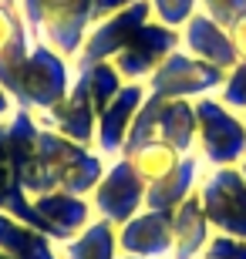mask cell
Instances as JSON below:
<instances>
[{"label": "cell", "mask_w": 246, "mask_h": 259, "mask_svg": "<svg viewBox=\"0 0 246 259\" xmlns=\"http://www.w3.org/2000/svg\"><path fill=\"white\" fill-rule=\"evenodd\" d=\"M162 105H165V98L145 95L142 108H138V115H135L132 128H128V138H125L122 155H132L135 148H142V145L159 142V115H162Z\"/></svg>", "instance_id": "obj_24"}, {"label": "cell", "mask_w": 246, "mask_h": 259, "mask_svg": "<svg viewBox=\"0 0 246 259\" xmlns=\"http://www.w3.org/2000/svg\"><path fill=\"white\" fill-rule=\"evenodd\" d=\"M88 199H91L95 219H104L115 229H122L132 215H138L145 209V182L138 179L132 162L125 155H118V158H108L101 182L95 185V192Z\"/></svg>", "instance_id": "obj_6"}, {"label": "cell", "mask_w": 246, "mask_h": 259, "mask_svg": "<svg viewBox=\"0 0 246 259\" xmlns=\"http://www.w3.org/2000/svg\"><path fill=\"white\" fill-rule=\"evenodd\" d=\"M75 84V64L61 58L48 40L24 27L0 48V88L20 111L41 115L54 108Z\"/></svg>", "instance_id": "obj_1"}, {"label": "cell", "mask_w": 246, "mask_h": 259, "mask_svg": "<svg viewBox=\"0 0 246 259\" xmlns=\"http://www.w3.org/2000/svg\"><path fill=\"white\" fill-rule=\"evenodd\" d=\"M38 121L44 128H51V132L64 135L67 142H78V145H91L95 148V132H98V111L95 105H91V98H88V91L81 84H71V91H67L61 101H57L54 108H48V111H41Z\"/></svg>", "instance_id": "obj_13"}, {"label": "cell", "mask_w": 246, "mask_h": 259, "mask_svg": "<svg viewBox=\"0 0 246 259\" xmlns=\"http://www.w3.org/2000/svg\"><path fill=\"white\" fill-rule=\"evenodd\" d=\"M199 202L209 215L213 232L246 239V179L239 165L213 168L199 182Z\"/></svg>", "instance_id": "obj_4"}, {"label": "cell", "mask_w": 246, "mask_h": 259, "mask_svg": "<svg viewBox=\"0 0 246 259\" xmlns=\"http://www.w3.org/2000/svg\"><path fill=\"white\" fill-rule=\"evenodd\" d=\"M34 209L44 219V229H48V239L54 246L75 239L78 232H85V226L95 222V209H91V199L85 195H71L61 192V189H51V192L34 195Z\"/></svg>", "instance_id": "obj_9"}, {"label": "cell", "mask_w": 246, "mask_h": 259, "mask_svg": "<svg viewBox=\"0 0 246 259\" xmlns=\"http://www.w3.org/2000/svg\"><path fill=\"white\" fill-rule=\"evenodd\" d=\"M152 7V20H159L172 30H182L186 20L199 10V0H149Z\"/></svg>", "instance_id": "obj_25"}, {"label": "cell", "mask_w": 246, "mask_h": 259, "mask_svg": "<svg viewBox=\"0 0 246 259\" xmlns=\"http://www.w3.org/2000/svg\"><path fill=\"white\" fill-rule=\"evenodd\" d=\"M0 212H7V215H14V219H20V222H27V226H34L38 232H44V236H48L44 219L38 215V209H34L30 195L20 189L17 175H14L10 152H7V121L0 125Z\"/></svg>", "instance_id": "obj_17"}, {"label": "cell", "mask_w": 246, "mask_h": 259, "mask_svg": "<svg viewBox=\"0 0 246 259\" xmlns=\"http://www.w3.org/2000/svg\"><path fill=\"white\" fill-rule=\"evenodd\" d=\"M199 10L209 20H216L219 27L233 30L246 17V0H199Z\"/></svg>", "instance_id": "obj_27"}, {"label": "cell", "mask_w": 246, "mask_h": 259, "mask_svg": "<svg viewBox=\"0 0 246 259\" xmlns=\"http://www.w3.org/2000/svg\"><path fill=\"white\" fill-rule=\"evenodd\" d=\"M118 256H122L118 229L104 219H95L75 239L61 242V252H57V259H118Z\"/></svg>", "instance_id": "obj_21"}, {"label": "cell", "mask_w": 246, "mask_h": 259, "mask_svg": "<svg viewBox=\"0 0 246 259\" xmlns=\"http://www.w3.org/2000/svg\"><path fill=\"white\" fill-rule=\"evenodd\" d=\"M125 158L132 162V168L138 172V179H142L145 185L165 179V175L182 162V155L165 142H149V145H142V148H135L132 155H125Z\"/></svg>", "instance_id": "obj_23"}, {"label": "cell", "mask_w": 246, "mask_h": 259, "mask_svg": "<svg viewBox=\"0 0 246 259\" xmlns=\"http://www.w3.org/2000/svg\"><path fill=\"white\" fill-rule=\"evenodd\" d=\"M216 98L236 115H246V61H239L233 71H226V81L216 91Z\"/></svg>", "instance_id": "obj_26"}, {"label": "cell", "mask_w": 246, "mask_h": 259, "mask_svg": "<svg viewBox=\"0 0 246 259\" xmlns=\"http://www.w3.org/2000/svg\"><path fill=\"white\" fill-rule=\"evenodd\" d=\"M229 37H233V48H236L239 61H246V17L239 20V24H236L233 30H229Z\"/></svg>", "instance_id": "obj_31"}, {"label": "cell", "mask_w": 246, "mask_h": 259, "mask_svg": "<svg viewBox=\"0 0 246 259\" xmlns=\"http://www.w3.org/2000/svg\"><path fill=\"white\" fill-rule=\"evenodd\" d=\"M223 81H226V71H219V67L206 64V61H196L182 48H175L149 74L145 88H149V95L169 98V101L172 98L199 101V98H206V95H216L219 88H223Z\"/></svg>", "instance_id": "obj_5"}, {"label": "cell", "mask_w": 246, "mask_h": 259, "mask_svg": "<svg viewBox=\"0 0 246 259\" xmlns=\"http://www.w3.org/2000/svg\"><path fill=\"white\" fill-rule=\"evenodd\" d=\"M75 81L88 91V98H91V105H95L98 115L108 108V101H112V98L122 91V84H125V77L118 74V67H115L112 61H98V64L78 67Z\"/></svg>", "instance_id": "obj_22"}, {"label": "cell", "mask_w": 246, "mask_h": 259, "mask_svg": "<svg viewBox=\"0 0 246 259\" xmlns=\"http://www.w3.org/2000/svg\"><path fill=\"white\" fill-rule=\"evenodd\" d=\"M202 259H246V239L213 232V239H209L206 249H202Z\"/></svg>", "instance_id": "obj_28"}, {"label": "cell", "mask_w": 246, "mask_h": 259, "mask_svg": "<svg viewBox=\"0 0 246 259\" xmlns=\"http://www.w3.org/2000/svg\"><path fill=\"white\" fill-rule=\"evenodd\" d=\"M149 20H152L149 0H138V4H132L122 14L91 24L85 40H81V51H78V58H75V71L78 67H88V64H98V61H112L135 37V30L142 27V24H149Z\"/></svg>", "instance_id": "obj_7"}, {"label": "cell", "mask_w": 246, "mask_h": 259, "mask_svg": "<svg viewBox=\"0 0 246 259\" xmlns=\"http://www.w3.org/2000/svg\"><path fill=\"white\" fill-rule=\"evenodd\" d=\"M24 27V17H20V10L14 4H0V48L7 44L17 30Z\"/></svg>", "instance_id": "obj_29"}, {"label": "cell", "mask_w": 246, "mask_h": 259, "mask_svg": "<svg viewBox=\"0 0 246 259\" xmlns=\"http://www.w3.org/2000/svg\"><path fill=\"white\" fill-rule=\"evenodd\" d=\"M104 168H108V158H104L98 148L91 145H78V152L67 158V165L61 168L57 175V189L61 192H71V195H91L95 185L101 182Z\"/></svg>", "instance_id": "obj_20"}, {"label": "cell", "mask_w": 246, "mask_h": 259, "mask_svg": "<svg viewBox=\"0 0 246 259\" xmlns=\"http://www.w3.org/2000/svg\"><path fill=\"white\" fill-rule=\"evenodd\" d=\"M0 259H14V256H4V252H0Z\"/></svg>", "instance_id": "obj_36"}, {"label": "cell", "mask_w": 246, "mask_h": 259, "mask_svg": "<svg viewBox=\"0 0 246 259\" xmlns=\"http://www.w3.org/2000/svg\"><path fill=\"white\" fill-rule=\"evenodd\" d=\"M239 172H243V179H246V158H243V162H239Z\"/></svg>", "instance_id": "obj_33"}, {"label": "cell", "mask_w": 246, "mask_h": 259, "mask_svg": "<svg viewBox=\"0 0 246 259\" xmlns=\"http://www.w3.org/2000/svg\"><path fill=\"white\" fill-rule=\"evenodd\" d=\"M243 121H246V115H243Z\"/></svg>", "instance_id": "obj_37"}, {"label": "cell", "mask_w": 246, "mask_h": 259, "mask_svg": "<svg viewBox=\"0 0 246 259\" xmlns=\"http://www.w3.org/2000/svg\"><path fill=\"white\" fill-rule=\"evenodd\" d=\"M209 239H213V226L196 192L172 209V259H202Z\"/></svg>", "instance_id": "obj_15"}, {"label": "cell", "mask_w": 246, "mask_h": 259, "mask_svg": "<svg viewBox=\"0 0 246 259\" xmlns=\"http://www.w3.org/2000/svg\"><path fill=\"white\" fill-rule=\"evenodd\" d=\"M118 259H138V256H125V252H122V256H118Z\"/></svg>", "instance_id": "obj_35"}, {"label": "cell", "mask_w": 246, "mask_h": 259, "mask_svg": "<svg viewBox=\"0 0 246 259\" xmlns=\"http://www.w3.org/2000/svg\"><path fill=\"white\" fill-rule=\"evenodd\" d=\"M179 48L186 54H192L196 61H206V64L219 67V71H233L239 64V54L233 48L229 30L219 27L216 20H209L202 10H196L186 20V27L179 30Z\"/></svg>", "instance_id": "obj_12"}, {"label": "cell", "mask_w": 246, "mask_h": 259, "mask_svg": "<svg viewBox=\"0 0 246 259\" xmlns=\"http://www.w3.org/2000/svg\"><path fill=\"white\" fill-rule=\"evenodd\" d=\"M38 132L41 121L30 111H14L7 118V152H10V165L17 175L20 189L34 199L41 195V172H38Z\"/></svg>", "instance_id": "obj_14"}, {"label": "cell", "mask_w": 246, "mask_h": 259, "mask_svg": "<svg viewBox=\"0 0 246 259\" xmlns=\"http://www.w3.org/2000/svg\"><path fill=\"white\" fill-rule=\"evenodd\" d=\"M175 48H179V30L165 27L159 20H149V24H142V27L135 30V37L112 58V64L118 67V74H122L125 81H142L145 84L149 74L169 58Z\"/></svg>", "instance_id": "obj_8"}, {"label": "cell", "mask_w": 246, "mask_h": 259, "mask_svg": "<svg viewBox=\"0 0 246 259\" xmlns=\"http://www.w3.org/2000/svg\"><path fill=\"white\" fill-rule=\"evenodd\" d=\"M118 249L138 259H172V212L142 209L118 229Z\"/></svg>", "instance_id": "obj_11"}, {"label": "cell", "mask_w": 246, "mask_h": 259, "mask_svg": "<svg viewBox=\"0 0 246 259\" xmlns=\"http://www.w3.org/2000/svg\"><path fill=\"white\" fill-rule=\"evenodd\" d=\"M196 155L213 168L239 165L246 158V121L216 95L196 101Z\"/></svg>", "instance_id": "obj_3"}, {"label": "cell", "mask_w": 246, "mask_h": 259, "mask_svg": "<svg viewBox=\"0 0 246 259\" xmlns=\"http://www.w3.org/2000/svg\"><path fill=\"white\" fill-rule=\"evenodd\" d=\"M149 88L142 81H125L122 91L108 101L101 115H98V132H95V148L104 158H118L125 148V138H128V128H132L138 108H142Z\"/></svg>", "instance_id": "obj_10"}, {"label": "cell", "mask_w": 246, "mask_h": 259, "mask_svg": "<svg viewBox=\"0 0 246 259\" xmlns=\"http://www.w3.org/2000/svg\"><path fill=\"white\" fill-rule=\"evenodd\" d=\"M17 10L30 34L75 64L81 40L91 27V0H17Z\"/></svg>", "instance_id": "obj_2"}, {"label": "cell", "mask_w": 246, "mask_h": 259, "mask_svg": "<svg viewBox=\"0 0 246 259\" xmlns=\"http://www.w3.org/2000/svg\"><path fill=\"white\" fill-rule=\"evenodd\" d=\"M196 101H186V98H165L159 115V142L172 145L179 155H192L196 152Z\"/></svg>", "instance_id": "obj_19"}, {"label": "cell", "mask_w": 246, "mask_h": 259, "mask_svg": "<svg viewBox=\"0 0 246 259\" xmlns=\"http://www.w3.org/2000/svg\"><path fill=\"white\" fill-rule=\"evenodd\" d=\"M14 111H17V105H14V98H10L7 91L0 88V125H4V121H7V118L14 115Z\"/></svg>", "instance_id": "obj_32"}, {"label": "cell", "mask_w": 246, "mask_h": 259, "mask_svg": "<svg viewBox=\"0 0 246 259\" xmlns=\"http://www.w3.org/2000/svg\"><path fill=\"white\" fill-rule=\"evenodd\" d=\"M0 4H14V7H17V0H0Z\"/></svg>", "instance_id": "obj_34"}, {"label": "cell", "mask_w": 246, "mask_h": 259, "mask_svg": "<svg viewBox=\"0 0 246 259\" xmlns=\"http://www.w3.org/2000/svg\"><path fill=\"white\" fill-rule=\"evenodd\" d=\"M0 252L14 259H57L54 242L34 226L0 212Z\"/></svg>", "instance_id": "obj_18"}, {"label": "cell", "mask_w": 246, "mask_h": 259, "mask_svg": "<svg viewBox=\"0 0 246 259\" xmlns=\"http://www.w3.org/2000/svg\"><path fill=\"white\" fill-rule=\"evenodd\" d=\"M199 182H202V158L196 152L182 155V162L165 179L145 185V209L172 212L175 205H182V202L189 199V195L199 192Z\"/></svg>", "instance_id": "obj_16"}, {"label": "cell", "mask_w": 246, "mask_h": 259, "mask_svg": "<svg viewBox=\"0 0 246 259\" xmlns=\"http://www.w3.org/2000/svg\"><path fill=\"white\" fill-rule=\"evenodd\" d=\"M132 4H138V0H91V24H98L104 17H115V14L128 10Z\"/></svg>", "instance_id": "obj_30"}]
</instances>
